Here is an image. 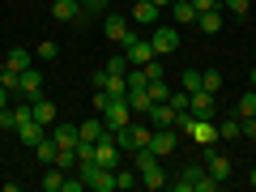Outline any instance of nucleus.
Instances as JSON below:
<instances>
[{"label": "nucleus", "instance_id": "obj_1", "mask_svg": "<svg viewBox=\"0 0 256 192\" xmlns=\"http://www.w3.org/2000/svg\"><path fill=\"white\" fill-rule=\"evenodd\" d=\"M166 188H175V192H218L222 184L205 171V162H188V166L180 171V180H171Z\"/></svg>", "mask_w": 256, "mask_h": 192}, {"label": "nucleus", "instance_id": "obj_2", "mask_svg": "<svg viewBox=\"0 0 256 192\" xmlns=\"http://www.w3.org/2000/svg\"><path fill=\"white\" fill-rule=\"evenodd\" d=\"M175 128H180L184 137H192L196 146H218V120H196L192 111H180Z\"/></svg>", "mask_w": 256, "mask_h": 192}, {"label": "nucleus", "instance_id": "obj_3", "mask_svg": "<svg viewBox=\"0 0 256 192\" xmlns=\"http://www.w3.org/2000/svg\"><path fill=\"white\" fill-rule=\"evenodd\" d=\"M150 47H154L158 60H162V56H171V52H180V26H162V22H158L154 34H150Z\"/></svg>", "mask_w": 256, "mask_h": 192}, {"label": "nucleus", "instance_id": "obj_4", "mask_svg": "<svg viewBox=\"0 0 256 192\" xmlns=\"http://www.w3.org/2000/svg\"><path fill=\"white\" fill-rule=\"evenodd\" d=\"M124 56H128V64L146 68V64L154 60V47H150V38H141V34H132V30H128V34H124Z\"/></svg>", "mask_w": 256, "mask_h": 192}, {"label": "nucleus", "instance_id": "obj_5", "mask_svg": "<svg viewBox=\"0 0 256 192\" xmlns=\"http://www.w3.org/2000/svg\"><path fill=\"white\" fill-rule=\"evenodd\" d=\"M188 111H192L196 120H218V94L192 90V94H188Z\"/></svg>", "mask_w": 256, "mask_h": 192}, {"label": "nucleus", "instance_id": "obj_6", "mask_svg": "<svg viewBox=\"0 0 256 192\" xmlns=\"http://www.w3.org/2000/svg\"><path fill=\"white\" fill-rule=\"evenodd\" d=\"M150 150H154L158 158L175 154V150H180V128H154V137H150Z\"/></svg>", "mask_w": 256, "mask_h": 192}, {"label": "nucleus", "instance_id": "obj_7", "mask_svg": "<svg viewBox=\"0 0 256 192\" xmlns=\"http://www.w3.org/2000/svg\"><path fill=\"white\" fill-rule=\"evenodd\" d=\"M18 98H22V102L43 98V73H38V68H26V73H22V82H18Z\"/></svg>", "mask_w": 256, "mask_h": 192}, {"label": "nucleus", "instance_id": "obj_8", "mask_svg": "<svg viewBox=\"0 0 256 192\" xmlns=\"http://www.w3.org/2000/svg\"><path fill=\"white\" fill-rule=\"evenodd\" d=\"M132 107H128V98H111V107L102 111V124L111 128V132H116V128H124V124H132Z\"/></svg>", "mask_w": 256, "mask_h": 192}, {"label": "nucleus", "instance_id": "obj_9", "mask_svg": "<svg viewBox=\"0 0 256 192\" xmlns=\"http://www.w3.org/2000/svg\"><path fill=\"white\" fill-rule=\"evenodd\" d=\"M146 120H150V128H175V120H180V111H175L171 102H150Z\"/></svg>", "mask_w": 256, "mask_h": 192}, {"label": "nucleus", "instance_id": "obj_10", "mask_svg": "<svg viewBox=\"0 0 256 192\" xmlns=\"http://www.w3.org/2000/svg\"><path fill=\"white\" fill-rule=\"evenodd\" d=\"M205 171H210L218 184H226V180H230V158H226V154H218L214 146H205Z\"/></svg>", "mask_w": 256, "mask_h": 192}, {"label": "nucleus", "instance_id": "obj_11", "mask_svg": "<svg viewBox=\"0 0 256 192\" xmlns=\"http://www.w3.org/2000/svg\"><path fill=\"white\" fill-rule=\"evenodd\" d=\"M128 30H132V26H128V18H124V13H107V18H102V34H107L111 43H124V34H128Z\"/></svg>", "mask_w": 256, "mask_h": 192}, {"label": "nucleus", "instance_id": "obj_12", "mask_svg": "<svg viewBox=\"0 0 256 192\" xmlns=\"http://www.w3.org/2000/svg\"><path fill=\"white\" fill-rule=\"evenodd\" d=\"M158 4L154 0H132V22H141V26H158Z\"/></svg>", "mask_w": 256, "mask_h": 192}, {"label": "nucleus", "instance_id": "obj_13", "mask_svg": "<svg viewBox=\"0 0 256 192\" xmlns=\"http://www.w3.org/2000/svg\"><path fill=\"white\" fill-rule=\"evenodd\" d=\"M47 137H52L60 150H77V141H82V137H77V124H56Z\"/></svg>", "mask_w": 256, "mask_h": 192}, {"label": "nucleus", "instance_id": "obj_14", "mask_svg": "<svg viewBox=\"0 0 256 192\" xmlns=\"http://www.w3.org/2000/svg\"><path fill=\"white\" fill-rule=\"evenodd\" d=\"M30 111H34V120H38L43 128H52V124H56V116H60V107H56L52 98H34V102H30Z\"/></svg>", "mask_w": 256, "mask_h": 192}, {"label": "nucleus", "instance_id": "obj_15", "mask_svg": "<svg viewBox=\"0 0 256 192\" xmlns=\"http://www.w3.org/2000/svg\"><path fill=\"white\" fill-rule=\"evenodd\" d=\"M82 4H77V0H52V18L56 22H77V18H82Z\"/></svg>", "mask_w": 256, "mask_h": 192}, {"label": "nucleus", "instance_id": "obj_16", "mask_svg": "<svg viewBox=\"0 0 256 192\" xmlns=\"http://www.w3.org/2000/svg\"><path fill=\"white\" fill-rule=\"evenodd\" d=\"M107 132H111V128L102 124V116H94V120H86V124H77V137H82V141H102Z\"/></svg>", "mask_w": 256, "mask_h": 192}, {"label": "nucleus", "instance_id": "obj_17", "mask_svg": "<svg viewBox=\"0 0 256 192\" xmlns=\"http://www.w3.org/2000/svg\"><path fill=\"white\" fill-rule=\"evenodd\" d=\"M171 18H175V26H196V9H192V0H171Z\"/></svg>", "mask_w": 256, "mask_h": 192}, {"label": "nucleus", "instance_id": "obj_18", "mask_svg": "<svg viewBox=\"0 0 256 192\" xmlns=\"http://www.w3.org/2000/svg\"><path fill=\"white\" fill-rule=\"evenodd\" d=\"M158 162H162V158H158V154H154V150H150V146H141L137 154H132V171H137V175H146V171H154Z\"/></svg>", "mask_w": 256, "mask_h": 192}, {"label": "nucleus", "instance_id": "obj_19", "mask_svg": "<svg viewBox=\"0 0 256 192\" xmlns=\"http://www.w3.org/2000/svg\"><path fill=\"white\" fill-rule=\"evenodd\" d=\"M218 141H244V120H239V116L222 120V124H218Z\"/></svg>", "mask_w": 256, "mask_h": 192}, {"label": "nucleus", "instance_id": "obj_20", "mask_svg": "<svg viewBox=\"0 0 256 192\" xmlns=\"http://www.w3.org/2000/svg\"><path fill=\"white\" fill-rule=\"evenodd\" d=\"M137 184H141V175L132 171V162H128V166H116V188H120V192H132Z\"/></svg>", "mask_w": 256, "mask_h": 192}, {"label": "nucleus", "instance_id": "obj_21", "mask_svg": "<svg viewBox=\"0 0 256 192\" xmlns=\"http://www.w3.org/2000/svg\"><path fill=\"white\" fill-rule=\"evenodd\" d=\"M64 180H68V171H60V166H52V171L38 180V188L43 192H64Z\"/></svg>", "mask_w": 256, "mask_h": 192}, {"label": "nucleus", "instance_id": "obj_22", "mask_svg": "<svg viewBox=\"0 0 256 192\" xmlns=\"http://www.w3.org/2000/svg\"><path fill=\"white\" fill-rule=\"evenodd\" d=\"M4 68H18V73H26V68H30V52H26V47H13V52L4 56Z\"/></svg>", "mask_w": 256, "mask_h": 192}, {"label": "nucleus", "instance_id": "obj_23", "mask_svg": "<svg viewBox=\"0 0 256 192\" xmlns=\"http://www.w3.org/2000/svg\"><path fill=\"white\" fill-rule=\"evenodd\" d=\"M124 98H128V107H132V111H141V116H146V111H150V102H154V98H150V90H146V86H141V90H128Z\"/></svg>", "mask_w": 256, "mask_h": 192}, {"label": "nucleus", "instance_id": "obj_24", "mask_svg": "<svg viewBox=\"0 0 256 192\" xmlns=\"http://www.w3.org/2000/svg\"><path fill=\"white\" fill-rule=\"evenodd\" d=\"M196 26H201V34H218V30H222V13H218V9L201 13V18H196Z\"/></svg>", "mask_w": 256, "mask_h": 192}, {"label": "nucleus", "instance_id": "obj_25", "mask_svg": "<svg viewBox=\"0 0 256 192\" xmlns=\"http://www.w3.org/2000/svg\"><path fill=\"white\" fill-rule=\"evenodd\" d=\"M34 154H38V162H47V166H56V154H60V146H56L52 137H43V141H38V146H34Z\"/></svg>", "mask_w": 256, "mask_h": 192}, {"label": "nucleus", "instance_id": "obj_26", "mask_svg": "<svg viewBox=\"0 0 256 192\" xmlns=\"http://www.w3.org/2000/svg\"><path fill=\"white\" fill-rule=\"evenodd\" d=\"M141 184H146V188H154V192H158V188H166V184H171V175H166V171H162V162H158L154 171H146V175H141Z\"/></svg>", "mask_w": 256, "mask_h": 192}, {"label": "nucleus", "instance_id": "obj_27", "mask_svg": "<svg viewBox=\"0 0 256 192\" xmlns=\"http://www.w3.org/2000/svg\"><path fill=\"white\" fill-rule=\"evenodd\" d=\"M235 116H239V120H248V116H256V90H248V94H239V102H235Z\"/></svg>", "mask_w": 256, "mask_h": 192}, {"label": "nucleus", "instance_id": "obj_28", "mask_svg": "<svg viewBox=\"0 0 256 192\" xmlns=\"http://www.w3.org/2000/svg\"><path fill=\"white\" fill-rule=\"evenodd\" d=\"M146 90H150V98H154V102H166V98H171V86H166V77H154Z\"/></svg>", "mask_w": 256, "mask_h": 192}, {"label": "nucleus", "instance_id": "obj_29", "mask_svg": "<svg viewBox=\"0 0 256 192\" xmlns=\"http://www.w3.org/2000/svg\"><path fill=\"white\" fill-rule=\"evenodd\" d=\"M201 90L222 94V73H218V68H205V73H201Z\"/></svg>", "mask_w": 256, "mask_h": 192}, {"label": "nucleus", "instance_id": "obj_30", "mask_svg": "<svg viewBox=\"0 0 256 192\" xmlns=\"http://www.w3.org/2000/svg\"><path fill=\"white\" fill-rule=\"evenodd\" d=\"M0 132H18V111L0 107Z\"/></svg>", "mask_w": 256, "mask_h": 192}, {"label": "nucleus", "instance_id": "obj_31", "mask_svg": "<svg viewBox=\"0 0 256 192\" xmlns=\"http://www.w3.org/2000/svg\"><path fill=\"white\" fill-rule=\"evenodd\" d=\"M180 90H201V73H196V68H188V73H180Z\"/></svg>", "mask_w": 256, "mask_h": 192}, {"label": "nucleus", "instance_id": "obj_32", "mask_svg": "<svg viewBox=\"0 0 256 192\" xmlns=\"http://www.w3.org/2000/svg\"><path fill=\"white\" fill-rule=\"evenodd\" d=\"M107 73L111 77H124L128 73V56H111V60H107Z\"/></svg>", "mask_w": 256, "mask_h": 192}, {"label": "nucleus", "instance_id": "obj_33", "mask_svg": "<svg viewBox=\"0 0 256 192\" xmlns=\"http://www.w3.org/2000/svg\"><path fill=\"white\" fill-rule=\"evenodd\" d=\"M94 146L98 141H77V162H94Z\"/></svg>", "mask_w": 256, "mask_h": 192}, {"label": "nucleus", "instance_id": "obj_34", "mask_svg": "<svg viewBox=\"0 0 256 192\" xmlns=\"http://www.w3.org/2000/svg\"><path fill=\"white\" fill-rule=\"evenodd\" d=\"M0 82L9 86L13 94H18V82H22V73H18V68H0Z\"/></svg>", "mask_w": 256, "mask_h": 192}, {"label": "nucleus", "instance_id": "obj_35", "mask_svg": "<svg viewBox=\"0 0 256 192\" xmlns=\"http://www.w3.org/2000/svg\"><path fill=\"white\" fill-rule=\"evenodd\" d=\"M107 107H111V94L107 90H94V116H102Z\"/></svg>", "mask_w": 256, "mask_h": 192}, {"label": "nucleus", "instance_id": "obj_36", "mask_svg": "<svg viewBox=\"0 0 256 192\" xmlns=\"http://www.w3.org/2000/svg\"><path fill=\"white\" fill-rule=\"evenodd\" d=\"M166 102H171L175 111H188V90H171V98H166Z\"/></svg>", "mask_w": 256, "mask_h": 192}, {"label": "nucleus", "instance_id": "obj_37", "mask_svg": "<svg viewBox=\"0 0 256 192\" xmlns=\"http://www.w3.org/2000/svg\"><path fill=\"white\" fill-rule=\"evenodd\" d=\"M222 4H226V9L235 13V18H244V13L252 9V0H222Z\"/></svg>", "mask_w": 256, "mask_h": 192}, {"label": "nucleus", "instance_id": "obj_38", "mask_svg": "<svg viewBox=\"0 0 256 192\" xmlns=\"http://www.w3.org/2000/svg\"><path fill=\"white\" fill-rule=\"evenodd\" d=\"M34 56H38V60H56V43H38Z\"/></svg>", "mask_w": 256, "mask_h": 192}, {"label": "nucleus", "instance_id": "obj_39", "mask_svg": "<svg viewBox=\"0 0 256 192\" xmlns=\"http://www.w3.org/2000/svg\"><path fill=\"white\" fill-rule=\"evenodd\" d=\"M192 9H196V18H201V13H210V9H218V0H192Z\"/></svg>", "mask_w": 256, "mask_h": 192}, {"label": "nucleus", "instance_id": "obj_40", "mask_svg": "<svg viewBox=\"0 0 256 192\" xmlns=\"http://www.w3.org/2000/svg\"><path fill=\"white\" fill-rule=\"evenodd\" d=\"M244 141H256V116L244 120Z\"/></svg>", "mask_w": 256, "mask_h": 192}, {"label": "nucleus", "instance_id": "obj_41", "mask_svg": "<svg viewBox=\"0 0 256 192\" xmlns=\"http://www.w3.org/2000/svg\"><path fill=\"white\" fill-rule=\"evenodd\" d=\"M0 107H13V90L4 82H0Z\"/></svg>", "mask_w": 256, "mask_h": 192}, {"label": "nucleus", "instance_id": "obj_42", "mask_svg": "<svg viewBox=\"0 0 256 192\" xmlns=\"http://www.w3.org/2000/svg\"><path fill=\"white\" fill-rule=\"evenodd\" d=\"M82 9H107V0H77Z\"/></svg>", "mask_w": 256, "mask_h": 192}, {"label": "nucleus", "instance_id": "obj_43", "mask_svg": "<svg viewBox=\"0 0 256 192\" xmlns=\"http://www.w3.org/2000/svg\"><path fill=\"white\" fill-rule=\"evenodd\" d=\"M154 4H158V9H171V0H154Z\"/></svg>", "mask_w": 256, "mask_h": 192}, {"label": "nucleus", "instance_id": "obj_44", "mask_svg": "<svg viewBox=\"0 0 256 192\" xmlns=\"http://www.w3.org/2000/svg\"><path fill=\"white\" fill-rule=\"evenodd\" d=\"M248 184H252V188H256V166H252V175H248Z\"/></svg>", "mask_w": 256, "mask_h": 192}, {"label": "nucleus", "instance_id": "obj_45", "mask_svg": "<svg viewBox=\"0 0 256 192\" xmlns=\"http://www.w3.org/2000/svg\"><path fill=\"white\" fill-rule=\"evenodd\" d=\"M252 90H256V68H252Z\"/></svg>", "mask_w": 256, "mask_h": 192}]
</instances>
